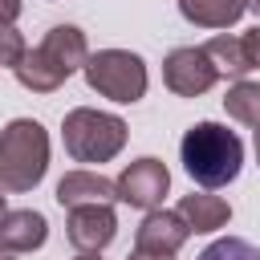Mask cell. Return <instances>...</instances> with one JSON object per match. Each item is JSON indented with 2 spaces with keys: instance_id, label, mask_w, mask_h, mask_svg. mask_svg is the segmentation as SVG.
<instances>
[{
  "instance_id": "1",
  "label": "cell",
  "mask_w": 260,
  "mask_h": 260,
  "mask_svg": "<svg viewBox=\"0 0 260 260\" xmlns=\"http://www.w3.org/2000/svg\"><path fill=\"white\" fill-rule=\"evenodd\" d=\"M179 158H183V171L203 191H219L240 175L244 142H240L236 130H228L219 122H195L179 142Z\"/></svg>"
},
{
  "instance_id": "2",
  "label": "cell",
  "mask_w": 260,
  "mask_h": 260,
  "mask_svg": "<svg viewBox=\"0 0 260 260\" xmlns=\"http://www.w3.org/2000/svg\"><path fill=\"white\" fill-rule=\"evenodd\" d=\"M49 171V130L37 118H12L0 130V191H32Z\"/></svg>"
},
{
  "instance_id": "3",
  "label": "cell",
  "mask_w": 260,
  "mask_h": 260,
  "mask_svg": "<svg viewBox=\"0 0 260 260\" xmlns=\"http://www.w3.org/2000/svg\"><path fill=\"white\" fill-rule=\"evenodd\" d=\"M130 130L118 114H106V110H93V106H77L65 114L61 122V142L69 150L73 162H110L122 154Z\"/></svg>"
},
{
  "instance_id": "4",
  "label": "cell",
  "mask_w": 260,
  "mask_h": 260,
  "mask_svg": "<svg viewBox=\"0 0 260 260\" xmlns=\"http://www.w3.org/2000/svg\"><path fill=\"white\" fill-rule=\"evenodd\" d=\"M85 73V85L98 93V98H110L118 106H130L146 93V61L130 49H98L89 53V61L81 65Z\"/></svg>"
},
{
  "instance_id": "5",
  "label": "cell",
  "mask_w": 260,
  "mask_h": 260,
  "mask_svg": "<svg viewBox=\"0 0 260 260\" xmlns=\"http://www.w3.org/2000/svg\"><path fill=\"white\" fill-rule=\"evenodd\" d=\"M219 81V69L211 65V57L203 53V45H183L171 49L162 61V85L175 98H199Z\"/></svg>"
},
{
  "instance_id": "6",
  "label": "cell",
  "mask_w": 260,
  "mask_h": 260,
  "mask_svg": "<svg viewBox=\"0 0 260 260\" xmlns=\"http://www.w3.org/2000/svg\"><path fill=\"white\" fill-rule=\"evenodd\" d=\"M114 187H118V203H130V207L150 211V207H158L162 195L171 191V171H167L162 158H150V154H146V158L126 162L122 175L114 179Z\"/></svg>"
},
{
  "instance_id": "7",
  "label": "cell",
  "mask_w": 260,
  "mask_h": 260,
  "mask_svg": "<svg viewBox=\"0 0 260 260\" xmlns=\"http://www.w3.org/2000/svg\"><path fill=\"white\" fill-rule=\"evenodd\" d=\"M65 236H69V244L77 252H102V248H110L114 236H118L114 203H81V207H69Z\"/></svg>"
},
{
  "instance_id": "8",
  "label": "cell",
  "mask_w": 260,
  "mask_h": 260,
  "mask_svg": "<svg viewBox=\"0 0 260 260\" xmlns=\"http://www.w3.org/2000/svg\"><path fill=\"white\" fill-rule=\"evenodd\" d=\"M187 240H191L187 219L167 207H150L134 228V252H150V256H175Z\"/></svg>"
},
{
  "instance_id": "9",
  "label": "cell",
  "mask_w": 260,
  "mask_h": 260,
  "mask_svg": "<svg viewBox=\"0 0 260 260\" xmlns=\"http://www.w3.org/2000/svg\"><path fill=\"white\" fill-rule=\"evenodd\" d=\"M45 240H49V219L41 211H32V207L4 211V219H0V248L4 252L24 256V252L45 248Z\"/></svg>"
},
{
  "instance_id": "10",
  "label": "cell",
  "mask_w": 260,
  "mask_h": 260,
  "mask_svg": "<svg viewBox=\"0 0 260 260\" xmlns=\"http://www.w3.org/2000/svg\"><path fill=\"white\" fill-rule=\"evenodd\" d=\"M57 203L61 207H81V203H118V187L114 179H106L102 171H65L57 183Z\"/></svg>"
},
{
  "instance_id": "11",
  "label": "cell",
  "mask_w": 260,
  "mask_h": 260,
  "mask_svg": "<svg viewBox=\"0 0 260 260\" xmlns=\"http://www.w3.org/2000/svg\"><path fill=\"white\" fill-rule=\"evenodd\" d=\"M37 49H41L45 57H53L65 73H77V69L89 61V45H85V32H81L77 24H53Z\"/></svg>"
},
{
  "instance_id": "12",
  "label": "cell",
  "mask_w": 260,
  "mask_h": 260,
  "mask_svg": "<svg viewBox=\"0 0 260 260\" xmlns=\"http://www.w3.org/2000/svg\"><path fill=\"white\" fill-rule=\"evenodd\" d=\"M175 211L187 219L191 232H219V228L232 219V203L219 199V195H211V191H191V195H183Z\"/></svg>"
},
{
  "instance_id": "13",
  "label": "cell",
  "mask_w": 260,
  "mask_h": 260,
  "mask_svg": "<svg viewBox=\"0 0 260 260\" xmlns=\"http://www.w3.org/2000/svg\"><path fill=\"white\" fill-rule=\"evenodd\" d=\"M12 73H16V81L24 85V89H32V93H53V89H61L65 85V69L53 61V57H45L41 49H24V57L12 65Z\"/></svg>"
},
{
  "instance_id": "14",
  "label": "cell",
  "mask_w": 260,
  "mask_h": 260,
  "mask_svg": "<svg viewBox=\"0 0 260 260\" xmlns=\"http://www.w3.org/2000/svg\"><path fill=\"white\" fill-rule=\"evenodd\" d=\"M179 12L195 28H232L248 12V0H179Z\"/></svg>"
},
{
  "instance_id": "15",
  "label": "cell",
  "mask_w": 260,
  "mask_h": 260,
  "mask_svg": "<svg viewBox=\"0 0 260 260\" xmlns=\"http://www.w3.org/2000/svg\"><path fill=\"white\" fill-rule=\"evenodd\" d=\"M203 53L211 57V65L219 69V77H244L252 65H248V57H244V45H240V37H232V32H215L207 45H203Z\"/></svg>"
},
{
  "instance_id": "16",
  "label": "cell",
  "mask_w": 260,
  "mask_h": 260,
  "mask_svg": "<svg viewBox=\"0 0 260 260\" xmlns=\"http://www.w3.org/2000/svg\"><path fill=\"white\" fill-rule=\"evenodd\" d=\"M228 118H236L240 126H260V81H236L223 98Z\"/></svg>"
},
{
  "instance_id": "17",
  "label": "cell",
  "mask_w": 260,
  "mask_h": 260,
  "mask_svg": "<svg viewBox=\"0 0 260 260\" xmlns=\"http://www.w3.org/2000/svg\"><path fill=\"white\" fill-rule=\"evenodd\" d=\"M199 260H260V248L240 240V236H228V240H215L199 252Z\"/></svg>"
},
{
  "instance_id": "18",
  "label": "cell",
  "mask_w": 260,
  "mask_h": 260,
  "mask_svg": "<svg viewBox=\"0 0 260 260\" xmlns=\"http://www.w3.org/2000/svg\"><path fill=\"white\" fill-rule=\"evenodd\" d=\"M24 49H28V45H24V37L16 32V24H0V65L12 69V65L24 57Z\"/></svg>"
},
{
  "instance_id": "19",
  "label": "cell",
  "mask_w": 260,
  "mask_h": 260,
  "mask_svg": "<svg viewBox=\"0 0 260 260\" xmlns=\"http://www.w3.org/2000/svg\"><path fill=\"white\" fill-rule=\"evenodd\" d=\"M240 45H244L248 65H252V69H260V24H256V28H248V32L240 37Z\"/></svg>"
},
{
  "instance_id": "20",
  "label": "cell",
  "mask_w": 260,
  "mask_h": 260,
  "mask_svg": "<svg viewBox=\"0 0 260 260\" xmlns=\"http://www.w3.org/2000/svg\"><path fill=\"white\" fill-rule=\"evenodd\" d=\"M20 0H0V24H16V16H20Z\"/></svg>"
},
{
  "instance_id": "21",
  "label": "cell",
  "mask_w": 260,
  "mask_h": 260,
  "mask_svg": "<svg viewBox=\"0 0 260 260\" xmlns=\"http://www.w3.org/2000/svg\"><path fill=\"white\" fill-rule=\"evenodd\" d=\"M130 260H171V256H150V252H130Z\"/></svg>"
},
{
  "instance_id": "22",
  "label": "cell",
  "mask_w": 260,
  "mask_h": 260,
  "mask_svg": "<svg viewBox=\"0 0 260 260\" xmlns=\"http://www.w3.org/2000/svg\"><path fill=\"white\" fill-rule=\"evenodd\" d=\"M4 211H8V199H4V191H0V219H4Z\"/></svg>"
},
{
  "instance_id": "23",
  "label": "cell",
  "mask_w": 260,
  "mask_h": 260,
  "mask_svg": "<svg viewBox=\"0 0 260 260\" xmlns=\"http://www.w3.org/2000/svg\"><path fill=\"white\" fill-rule=\"evenodd\" d=\"M256 130V162H260V126H252Z\"/></svg>"
},
{
  "instance_id": "24",
  "label": "cell",
  "mask_w": 260,
  "mask_h": 260,
  "mask_svg": "<svg viewBox=\"0 0 260 260\" xmlns=\"http://www.w3.org/2000/svg\"><path fill=\"white\" fill-rule=\"evenodd\" d=\"M73 260H98V252H81V256H73Z\"/></svg>"
},
{
  "instance_id": "25",
  "label": "cell",
  "mask_w": 260,
  "mask_h": 260,
  "mask_svg": "<svg viewBox=\"0 0 260 260\" xmlns=\"http://www.w3.org/2000/svg\"><path fill=\"white\" fill-rule=\"evenodd\" d=\"M248 8H252V12H256V16H260V0H248Z\"/></svg>"
},
{
  "instance_id": "26",
  "label": "cell",
  "mask_w": 260,
  "mask_h": 260,
  "mask_svg": "<svg viewBox=\"0 0 260 260\" xmlns=\"http://www.w3.org/2000/svg\"><path fill=\"white\" fill-rule=\"evenodd\" d=\"M0 260H16V252H4V248H0Z\"/></svg>"
}]
</instances>
